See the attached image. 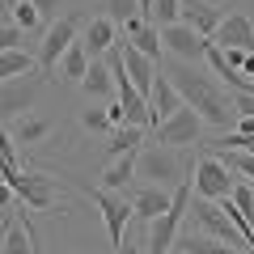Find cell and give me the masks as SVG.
<instances>
[{"label":"cell","instance_id":"obj_1","mask_svg":"<svg viewBox=\"0 0 254 254\" xmlns=\"http://www.w3.org/2000/svg\"><path fill=\"white\" fill-rule=\"evenodd\" d=\"M170 81L178 85L182 102H187V106H195V115H199L203 123L220 127V131H233V127H237L233 93H225L208 72H199V64H187V60H182L178 68L170 72Z\"/></svg>","mask_w":254,"mask_h":254},{"label":"cell","instance_id":"obj_2","mask_svg":"<svg viewBox=\"0 0 254 254\" xmlns=\"http://www.w3.org/2000/svg\"><path fill=\"white\" fill-rule=\"evenodd\" d=\"M190 203V178H182L178 187H174V199L170 208L161 212V216L148 220V254H170L174 242H178V225H182V212H187Z\"/></svg>","mask_w":254,"mask_h":254},{"label":"cell","instance_id":"obj_3","mask_svg":"<svg viewBox=\"0 0 254 254\" xmlns=\"http://www.w3.org/2000/svg\"><path fill=\"white\" fill-rule=\"evenodd\" d=\"M190 187L199 190V199H225L229 190L237 187L233 170H229L220 157H203L199 165H195V174H190Z\"/></svg>","mask_w":254,"mask_h":254},{"label":"cell","instance_id":"obj_4","mask_svg":"<svg viewBox=\"0 0 254 254\" xmlns=\"http://www.w3.org/2000/svg\"><path fill=\"white\" fill-rule=\"evenodd\" d=\"M72 43H76V17L72 13H60V17L51 21V30L43 34V47H38V64H43L47 76L60 68V55L68 51Z\"/></svg>","mask_w":254,"mask_h":254},{"label":"cell","instance_id":"obj_5","mask_svg":"<svg viewBox=\"0 0 254 254\" xmlns=\"http://www.w3.org/2000/svg\"><path fill=\"white\" fill-rule=\"evenodd\" d=\"M136 170H140V178H148L153 187H165V190H174L182 182V165L174 161V153H165V148H144V153L136 157Z\"/></svg>","mask_w":254,"mask_h":254},{"label":"cell","instance_id":"obj_6","mask_svg":"<svg viewBox=\"0 0 254 254\" xmlns=\"http://www.w3.org/2000/svg\"><path fill=\"white\" fill-rule=\"evenodd\" d=\"M203 131V119L195 115V106H187L182 102L178 110H174L165 123H157V136H161V144H195Z\"/></svg>","mask_w":254,"mask_h":254},{"label":"cell","instance_id":"obj_7","mask_svg":"<svg viewBox=\"0 0 254 254\" xmlns=\"http://www.w3.org/2000/svg\"><path fill=\"white\" fill-rule=\"evenodd\" d=\"M157 30H161V47H170L178 60H187V64H199L203 60L208 38H199L187 21H170V26H157Z\"/></svg>","mask_w":254,"mask_h":254},{"label":"cell","instance_id":"obj_8","mask_svg":"<svg viewBox=\"0 0 254 254\" xmlns=\"http://www.w3.org/2000/svg\"><path fill=\"white\" fill-rule=\"evenodd\" d=\"M9 187H13L17 199L30 203V208H51L55 203V178H47V174H13Z\"/></svg>","mask_w":254,"mask_h":254},{"label":"cell","instance_id":"obj_9","mask_svg":"<svg viewBox=\"0 0 254 254\" xmlns=\"http://www.w3.org/2000/svg\"><path fill=\"white\" fill-rule=\"evenodd\" d=\"M182 106V93H178V85L170 81V76L157 68V76H153V89H148V115H153V123H165V119L174 115V110Z\"/></svg>","mask_w":254,"mask_h":254},{"label":"cell","instance_id":"obj_10","mask_svg":"<svg viewBox=\"0 0 254 254\" xmlns=\"http://www.w3.org/2000/svg\"><path fill=\"white\" fill-rule=\"evenodd\" d=\"M182 21H187L199 38H212V34H216V26L225 21V13H220L212 0H182Z\"/></svg>","mask_w":254,"mask_h":254},{"label":"cell","instance_id":"obj_11","mask_svg":"<svg viewBox=\"0 0 254 254\" xmlns=\"http://www.w3.org/2000/svg\"><path fill=\"white\" fill-rule=\"evenodd\" d=\"M212 43H220V47H242V51H254V21L246 17V13H229V17L216 26Z\"/></svg>","mask_w":254,"mask_h":254},{"label":"cell","instance_id":"obj_12","mask_svg":"<svg viewBox=\"0 0 254 254\" xmlns=\"http://www.w3.org/2000/svg\"><path fill=\"white\" fill-rule=\"evenodd\" d=\"M93 203L102 208V220H106L110 246H123V229H127V216H131V208H127L123 199H115L110 190H93Z\"/></svg>","mask_w":254,"mask_h":254},{"label":"cell","instance_id":"obj_13","mask_svg":"<svg viewBox=\"0 0 254 254\" xmlns=\"http://www.w3.org/2000/svg\"><path fill=\"white\" fill-rule=\"evenodd\" d=\"M123 64H127V81L136 85V93H144V98H148L153 76H157V60H148L144 51H136L131 43H123Z\"/></svg>","mask_w":254,"mask_h":254},{"label":"cell","instance_id":"obj_14","mask_svg":"<svg viewBox=\"0 0 254 254\" xmlns=\"http://www.w3.org/2000/svg\"><path fill=\"white\" fill-rule=\"evenodd\" d=\"M13 144H21V148H30V144H43L47 136H51V119L47 115H21L17 123H13Z\"/></svg>","mask_w":254,"mask_h":254},{"label":"cell","instance_id":"obj_15","mask_svg":"<svg viewBox=\"0 0 254 254\" xmlns=\"http://www.w3.org/2000/svg\"><path fill=\"white\" fill-rule=\"evenodd\" d=\"M115 30H119V21H110L106 13L89 21V30H85V47H89V60H98V55H106L110 47H115Z\"/></svg>","mask_w":254,"mask_h":254},{"label":"cell","instance_id":"obj_16","mask_svg":"<svg viewBox=\"0 0 254 254\" xmlns=\"http://www.w3.org/2000/svg\"><path fill=\"white\" fill-rule=\"evenodd\" d=\"M170 199H174V190H165V187H144L136 199H131V212L144 216V220H153V216H161V212L170 208Z\"/></svg>","mask_w":254,"mask_h":254},{"label":"cell","instance_id":"obj_17","mask_svg":"<svg viewBox=\"0 0 254 254\" xmlns=\"http://www.w3.org/2000/svg\"><path fill=\"white\" fill-rule=\"evenodd\" d=\"M34 93H38V81H21V85L4 81V85H0V115H13V110H26L30 102H34Z\"/></svg>","mask_w":254,"mask_h":254},{"label":"cell","instance_id":"obj_18","mask_svg":"<svg viewBox=\"0 0 254 254\" xmlns=\"http://www.w3.org/2000/svg\"><path fill=\"white\" fill-rule=\"evenodd\" d=\"M81 89L89 93V98H110L115 76H110V64L106 60H89V68H85V76H81Z\"/></svg>","mask_w":254,"mask_h":254},{"label":"cell","instance_id":"obj_19","mask_svg":"<svg viewBox=\"0 0 254 254\" xmlns=\"http://www.w3.org/2000/svg\"><path fill=\"white\" fill-rule=\"evenodd\" d=\"M140 140H144V127H136V123H119V127H110L106 153H110V157H119V153H136Z\"/></svg>","mask_w":254,"mask_h":254},{"label":"cell","instance_id":"obj_20","mask_svg":"<svg viewBox=\"0 0 254 254\" xmlns=\"http://www.w3.org/2000/svg\"><path fill=\"white\" fill-rule=\"evenodd\" d=\"M136 157H140V153H119V157H110L106 174H102L106 190H119V187H127V182H131V174H136Z\"/></svg>","mask_w":254,"mask_h":254},{"label":"cell","instance_id":"obj_21","mask_svg":"<svg viewBox=\"0 0 254 254\" xmlns=\"http://www.w3.org/2000/svg\"><path fill=\"white\" fill-rule=\"evenodd\" d=\"M30 72H34V55H30V51L17 47V51L0 55V85H4V81H21V76H30Z\"/></svg>","mask_w":254,"mask_h":254},{"label":"cell","instance_id":"obj_22","mask_svg":"<svg viewBox=\"0 0 254 254\" xmlns=\"http://www.w3.org/2000/svg\"><path fill=\"white\" fill-rule=\"evenodd\" d=\"M174 246H182L187 254H250V250H242V246L216 242V237H178Z\"/></svg>","mask_w":254,"mask_h":254},{"label":"cell","instance_id":"obj_23","mask_svg":"<svg viewBox=\"0 0 254 254\" xmlns=\"http://www.w3.org/2000/svg\"><path fill=\"white\" fill-rule=\"evenodd\" d=\"M85 68H89V47H85V43H72L68 51L60 55V72L68 76V81H81Z\"/></svg>","mask_w":254,"mask_h":254},{"label":"cell","instance_id":"obj_24","mask_svg":"<svg viewBox=\"0 0 254 254\" xmlns=\"http://www.w3.org/2000/svg\"><path fill=\"white\" fill-rule=\"evenodd\" d=\"M4 254H38L34 250V229L30 225H9V233H4Z\"/></svg>","mask_w":254,"mask_h":254},{"label":"cell","instance_id":"obj_25","mask_svg":"<svg viewBox=\"0 0 254 254\" xmlns=\"http://www.w3.org/2000/svg\"><path fill=\"white\" fill-rule=\"evenodd\" d=\"M220 161H225L237 178H250L254 182V153H246V148H220Z\"/></svg>","mask_w":254,"mask_h":254},{"label":"cell","instance_id":"obj_26","mask_svg":"<svg viewBox=\"0 0 254 254\" xmlns=\"http://www.w3.org/2000/svg\"><path fill=\"white\" fill-rule=\"evenodd\" d=\"M9 13H13V26L26 30V34H30V30H38V21H43V13L34 9V0H13Z\"/></svg>","mask_w":254,"mask_h":254},{"label":"cell","instance_id":"obj_27","mask_svg":"<svg viewBox=\"0 0 254 254\" xmlns=\"http://www.w3.org/2000/svg\"><path fill=\"white\" fill-rule=\"evenodd\" d=\"M182 21V0H153V26Z\"/></svg>","mask_w":254,"mask_h":254},{"label":"cell","instance_id":"obj_28","mask_svg":"<svg viewBox=\"0 0 254 254\" xmlns=\"http://www.w3.org/2000/svg\"><path fill=\"white\" fill-rule=\"evenodd\" d=\"M0 170H4V178L21 174V161H17V153H13V136H4V131H0Z\"/></svg>","mask_w":254,"mask_h":254},{"label":"cell","instance_id":"obj_29","mask_svg":"<svg viewBox=\"0 0 254 254\" xmlns=\"http://www.w3.org/2000/svg\"><path fill=\"white\" fill-rule=\"evenodd\" d=\"M136 13H140L136 0H106V17H110V21H119V26H123L127 17H136Z\"/></svg>","mask_w":254,"mask_h":254},{"label":"cell","instance_id":"obj_30","mask_svg":"<svg viewBox=\"0 0 254 254\" xmlns=\"http://www.w3.org/2000/svg\"><path fill=\"white\" fill-rule=\"evenodd\" d=\"M81 123L89 127V131H110V115H106V106H89V110H81Z\"/></svg>","mask_w":254,"mask_h":254},{"label":"cell","instance_id":"obj_31","mask_svg":"<svg viewBox=\"0 0 254 254\" xmlns=\"http://www.w3.org/2000/svg\"><path fill=\"white\" fill-rule=\"evenodd\" d=\"M21 38H26V30H17V26H0V55H4V51H17Z\"/></svg>","mask_w":254,"mask_h":254},{"label":"cell","instance_id":"obj_32","mask_svg":"<svg viewBox=\"0 0 254 254\" xmlns=\"http://www.w3.org/2000/svg\"><path fill=\"white\" fill-rule=\"evenodd\" d=\"M233 110L246 115V119H254V89H237L233 93Z\"/></svg>","mask_w":254,"mask_h":254},{"label":"cell","instance_id":"obj_33","mask_svg":"<svg viewBox=\"0 0 254 254\" xmlns=\"http://www.w3.org/2000/svg\"><path fill=\"white\" fill-rule=\"evenodd\" d=\"M34 9L43 13V17H60V9H64V4H60V0H34Z\"/></svg>","mask_w":254,"mask_h":254},{"label":"cell","instance_id":"obj_34","mask_svg":"<svg viewBox=\"0 0 254 254\" xmlns=\"http://www.w3.org/2000/svg\"><path fill=\"white\" fill-rule=\"evenodd\" d=\"M115 254H140V250H136L131 242H123V246H115Z\"/></svg>","mask_w":254,"mask_h":254},{"label":"cell","instance_id":"obj_35","mask_svg":"<svg viewBox=\"0 0 254 254\" xmlns=\"http://www.w3.org/2000/svg\"><path fill=\"white\" fill-rule=\"evenodd\" d=\"M170 254H174V250H170Z\"/></svg>","mask_w":254,"mask_h":254}]
</instances>
